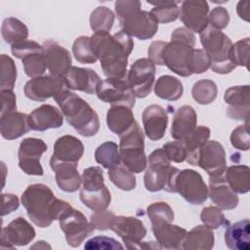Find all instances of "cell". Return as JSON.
<instances>
[{
  "instance_id": "34",
  "label": "cell",
  "mask_w": 250,
  "mask_h": 250,
  "mask_svg": "<svg viewBox=\"0 0 250 250\" xmlns=\"http://www.w3.org/2000/svg\"><path fill=\"white\" fill-rule=\"evenodd\" d=\"M210 137V129L206 126L196 127L187 138L183 140V143L187 149V162L190 165H197L199 152L206 141Z\"/></svg>"
},
{
  "instance_id": "26",
  "label": "cell",
  "mask_w": 250,
  "mask_h": 250,
  "mask_svg": "<svg viewBox=\"0 0 250 250\" xmlns=\"http://www.w3.org/2000/svg\"><path fill=\"white\" fill-rule=\"evenodd\" d=\"M66 87L86 94L96 93L98 84L101 82L100 75L91 68L71 66L64 75Z\"/></svg>"
},
{
  "instance_id": "21",
  "label": "cell",
  "mask_w": 250,
  "mask_h": 250,
  "mask_svg": "<svg viewBox=\"0 0 250 250\" xmlns=\"http://www.w3.org/2000/svg\"><path fill=\"white\" fill-rule=\"evenodd\" d=\"M35 235L34 228L25 219L16 218L1 230V248L27 245L34 239Z\"/></svg>"
},
{
  "instance_id": "47",
  "label": "cell",
  "mask_w": 250,
  "mask_h": 250,
  "mask_svg": "<svg viewBox=\"0 0 250 250\" xmlns=\"http://www.w3.org/2000/svg\"><path fill=\"white\" fill-rule=\"evenodd\" d=\"M231 146L239 150H248L250 147L249 121H245L243 125L236 127L230 134Z\"/></svg>"
},
{
  "instance_id": "56",
  "label": "cell",
  "mask_w": 250,
  "mask_h": 250,
  "mask_svg": "<svg viewBox=\"0 0 250 250\" xmlns=\"http://www.w3.org/2000/svg\"><path fill=\"white\" fill-rule=\"evenodd\" d=\"M166 43L167 42H164V41H152L151 44L149 45L147 50V55H148V59L154 64L163 65L161 61V54Z\"/></svg>"
},
{
  "instance_id": "14",
  "label": "cell",
  "mask_w": 250,
  "mask_h": 250,
  "mask_svg": "<svg viewBox=\"0 0 250 250\" xmlns=\"http://www.w3.org/2000/svg\"><path fill=\"white\" fill-rule=\"evenodd\" d=\"M96 95L104 103L111 105H126L132 108L136 97L125 78H106L101 80L96 89Z\"/></svg>"
},
{
  "instance_id": "4",
  "label": "cell",
  "mask_w": 250,
  "mask_h": 250,
  "mask_svg": "<svg viewBox=\"0 0 250 250\" xmlns=\"http://www.w3.org/2000/svg\"><path fill=\"white\" fill-rule=\"evenodd\" d=\"M121 30L129 36L140 40L152 38L158 29V21L147 11L142 10V3L138 0H118L115 2Z\"/></svg>"
},
{
  "instance_id": "32",
  "label": "cell",
  "mask_w": 250,
  "mask_h": 250,
  "mask_svg": "<svg viewBox=\"0 0 250 250\" xmlns=\"http://www.w3.org/2000/svg\"><path fill=\"white\" fill-rule=\"evenodd\" d=\"M250 222L248 219L228 224L225 230V242L231 250H249Z\"/></svg>"
},
{
  "instance_id": "38",
  "label": "cell",
  "mask_w": 250,
  "mask_h": 250,
  "mask_svg": "<svg viewBox=\"0 0 250 250\" xmlns=\"http://www.w3.org/2000/svg\"><path fill=\"white\" fill-rule=\"evenodd\" d=\"M1 34L4 41L13 46L27 39L28 28L20 20L10 17L3 21Z\"/></svg>"
},
{
  "instance_id": "6",
  "label": "cell",
  "mask_w": 250,
  "mask_h": 250,
  "mask_svg": "<svg viewBox=\"0 0 250 250\" xmlns=\"http://www.w3.org/2000/svg\"><path fill=\"white\" fill-rule=\"evenodd\" d=\"M195 44L193 32L186 27L176 28L171 35V41L162 50V64L180 76H190L189 62Z\"/></svg>"
},
{
  "instance_id": "48",
  "label": "cell",
  "mask_w": 250,
  "mask_h": 250,
  "mask_svg": "<svg viewBox=\"0 0 250 250\" xmlns=\"http://www.w3.org/2000/svg\"><path fill=\"white\" fill-rule=\"evenodd\" d=\"M211 60L206 52L202 49H193L190 62H189V71L191 74H200L207 71L210 68Z\"/></svg>"
},
{
  "instance_id": "29",
  "label": "cell",
  "mask_w": 250,
  "mask_h": 250,
  "mask_svg": "<svg viewBox=\"0 0 250 250\" xmlns=\"http://www.w3.org/2000/svg\"><path fill=\"white\" fill-rule=\"evenodd\" d=\"M50 166L55 172L59 188L65 192H74L82 184V177L78 173V163L60 162L50 160Z\"/></svg>"
},
{
  "instance_id": "46",
  "label": "cell",
  "mask_w": 250,
  "mask_h": 250,
  "mask_svg": "<svg viewBox=\"0 0 250 250\" xmlns=\"http://www.w3.org/2000/svg\"><path fill=\"white\" fill-rule=\"evenodd\" d=\"M200 220L203 225L211 229H217L229 224L221 209L216 206H207L203 208L200 213Z\"/></svg>"
},
{
  "instance_id": "20",
  "label": "cell",
  "mask_w": 250,
  "mask_h": 250,
  "mask_svg": "<svg viewBox=\"0 0 250 250\" xmlns=\"http://www.w3.org/2000/svg\"><path fill=\"white\" fill-rule=\"evenodd\" d=\"M227 115L234 120L249 121L250 110V88L249 85L232 86L226 90L224 95Z\"/></svg>"
},
{
  "instance_id": "16",
  "label": "cell",
  "mask_w": 250,
  "mask_h": 250,
  "mask_svg": "<svg viewBox=\"0 0 250 250\" xmlns=\"http://www.w3.org/2000/svg\"><path fill=\"white\" fill-rule=\"evenodd\" d=\"M47 148L46 143L38 138H26L21 141L18 151L20 168L27 175L42 176L44 171L40 159Z\"/></svg>"
},
{
  "instance_id": "41",
  "label": "cell",
  "mask_w": 250,
  "mask_h": 250,
  "mask_svg": "<svg viewBox=\"0 0 250 250\" xmlns=\"http://www.w3.org/2000/svg\"><path fill=\"white\" fill-rule=\"evenodd\" d=\"M148 4L153 5L150 13L157 20L158 23H168L175 21L180 17V8L177 2L174 1H147Z\"/></svg>"
},
{
  "instance_id": "53",
  "label": "cell",
  "mask_w": 250,
  "mask_h": 250,
  "mask_svg": "<svg viewBox=\"0 0 250 250\" xmlns=\"http://www.w3.org/2000/svg\"><path fill=\"white\" fill-rule=\"evenodd\" d=\"M115 215L113 212L108 210H102V211H96L94 214L90 217V222L94 226L95 229L99 230H106L110 229L111 223L114 219Z\"/></svg>"
},
{
  "instance_id": "12",
  "label": "cell",
  "mask_w": 250,
  "mask_h": 250,
  "mask_svg": "<svg viewBox=\"0 0 250 250\" xmlns=\"http://www.w3.org/2000/svg\"><path fill=\"white\" fill-rule=\"evenodd\" d=\"M59 222L66 242L71 247H78L95 229L84 214L72 208V206L62 214Z\"/></svg>"
},
{
  "instance_id": "7",
  "label": "cell",
  "mask_w": 250,
  "mask_h": 250,
  "mask_svg": "<svg viewBox=\"0 0 250 250\" xmlns=\"http://www.w3.org/2000/svg\"><path fill=\"white\" fill-rule=\"evenodd\" d=\"M203 50L211 60L210 68L216 73L227 74L231 72L237 65L232 58V42L220 29L209 23L199 33Z\"/></svg>"
},
{
  "instance_id": "19",
  "label": "cell",
  "mask_w": 250,
  "mask_h": 250,
  "mask_svg": "<svg viewBox=\"0 0 250 250\" xmlns=\"http://www.w3.org/2000/svg\"><path fill=\"white\" fill-rule=\"evenodd\" d=\"M197 166L202 168L210 178L224 176L227 170V160L222 144L214 140L206 141L200 149Z\"/></svg>"
},
{
  "instance_id": "36",
  "label": "cell",
  "mask_w": 250,
  "mask_h": 250,
  "mask_svg": "<svg viewBox=\"0 0 250 250\" xmlns=\"http://www.w3.org/2000/svg\"><path fill=\"white\" fill-rule=\"evenodd\" d=\"M250 169L247 165H232L227 168L225 179L235 193H246L250 189Z\"/></svg>"
},
{
  "instance_id": "22",
  "label": "cell",
  "mask_w": 250,
  "mask_h": 250,
  "mask_svg": "<svg viewBox=\"0 0 250 250\" xmlns=\"http://www.w3.org/2000/svg\"><path fill=\"white\" fill-rule=\"evenodd\" d=\"M209 6L206 1L188 0L182 3L180 18L185 27L191 32L200 33L208 25Z\"/></svg>"
},
{
  "instance_id": "23",
  "label": "cell",
  "mask_w": 250,
  "mask_h": 250,
  "mask_svg": "<svg viewBox=\"0 0 250 250\" xmlns=\"http://www.w3.org/2000/svg\"><path fill=\"white\" fill-rule=\"evenodd\" d=\"M43 47L46 65L50 74L63 78L71 67L70 53L54 40L45 41Z\"/></svg>"
},
{
  "instance_id": "27",
  "label": "cell",
  "mask_w": 250,
  "mask_h": 250,
  "mask_svg": "<svg viewBox=\"0 0 250 250\" xmlns=\"http://www.w3.org/2000/svg\"><path fill=\"white\" fill-rule=\"evenodd\" d=\"M208 195L221 210L234 209L239 202L237 194L230 188L225 176L210 178Z\"/></svg>"
},
{
  "instance_id": "18",
  "label": "cell",
  "mask_w": 250,
  "mask_h": 250,
  "mask_svg": "<svg viewBox=\"0 0 250 250\" xmlns=\"http://www.w3.org/2000/svg\"><path fill=\"white\" fill-rule=\"evenodd\" d=\"M110 229L122 239L128 249H140L142 240L146 234L144 223L135 217L115 216Z\"/></svg>"
},
{
  "instance_id": "35",
  "label": "cell",
  "mask_w": 250,
  "mask_h": 250,
  "mask_svg": "<svg viewBox=\"0 0 250 250\" xmlns=\"http://www.w3.org/2000/svg\"><path fill=\"white\" fill-rule=\"evenodd\" d=\"M214 232L205 225H199L187 232L183 242L185 249H212L214 246Z\"/></svg>"
},
{
  "instance_id": "2",
  "label": "cell",
  "mask_w": 250,
  "mask_h": 250,
  "mask_svg": "<svg viewBox=\"0 0 250 250\" xmlns=\"http://www.w3.org/2000/svg\"><path fill=\"white\" fill-rule=\"evenodd\" d=\"M21 204L28 218L39 228H48L71 207L66 201L55 197L52 189L44 184L29 185L21 194Z\"/></svg>"
},
{
  "instance_id": "39",
  "label": "cell",
  "mask_w": 250,
  "mask_h": 250,
  "mask_svg": "<svg viewBox=\"0 0 250 250\" xmlns=\"http://www.w3.org/2000/svg\"><path fill=\"white\" fill-rule=\"evenodd\" d=\"M95 160L105 169L119 165L121 158L117 144L114 142H105L100 145L95 151Z\"/></svg>"
},
{
  "instance_id": "5",
  "label": "cell",
  "mask_w": 250,
  "mask_h": 250,
  "mask_svg": "<svg viewBox=\"0 0 250 250\" xmlns=\"http://www.w3.org/2000/svg\"><path fill=\"white\" fill-rule=\"evenodd\" d=\"M146 214L156 241L165 249H179L187 234V229L173 225L174 212L166 202H154L147 206Z\"/></svg>"
},
{
  "instance_id": "42",
  "label": "cell",
  "mask_w": 250,
  "mask_h": 250,
  "mask_svg": "<svg viewBox=\"0 0 250 250\" xmlns=\"http://www.w3.org/2000/svg\"><path fill=\"white\" fill-rule=\"evenodd\" d=\"M218 94L216 83L210 79H201L195 82L191 89L193 100L200 104H208L215 101Z\"/></svg>"
},
{
  "instance_id": "54",
  "label": "cell",
  "mask_w": 250,
  "mask_h": 250,
  "mask_svg": "<svg viewBox=\"0 0 250 250\" xmlns=\"http://www.w3.org/2000/svg\"><path fill=\"white\" fill-rule=\"evenodd\" d=\"M1 94V112L0 116L17 111V100L13 90L0 91Z\"/></svg>"
},
{
  "instance_id": "52",
  "label": "cell",
  "mask_w": 250,
  "mask_h": 250,
  "mask_svg": "<svg viewBox=\"0 0 250 250\" xmlns=\"http://www.w3.org/2000/svg\"><path fill=\"white\" fill-rule=\"evenodd\" d=\"M229 21V15L226 8L218 6L209 12L208 22L211 26L217 29H224L228 26Z\"/></svg>"
},
{
  "instance_id": "13",
  "label": "cell",
  "mask_w": 250,
  "mask_h": 250,
  "mask_svg": "<svg viewBox=\"0 0 250 250\" xmlns=\"http://www.w3.org/2000/svg\"><path fill=\"white\" fill-rule=\"evenodd\" d=\"M175 189L185 200L193 205H200L208 197V188L201 175L192 169L180 171L175 180Z\"/></svg>"
},
{
  "instance_id": "17",
  "label": "cell",
  "mask_w": 250,
  "mask_h": 250,
  "mask_svg": "<svg viewBox=\"0 0 250 250\" xmlns=\"http://www.w3.org/2000/svg\"><path fill=\"white\" fill-rule=\"evenodd\" d=\"M64 78L52 74L31 78L24 85L23 91L26 98L35 102H45L49 98H55L66 89Z\"/></svg>"
},
{
  "instance_id": "37",
  "label": "cell",
  "mask_w": 250,
  "mask_h": 250,
  "mask_svg": "<svg viewBox=\"0 0 250 250\" xmlns=\"http://www.w3.org/2000/svg\"><path fill=\"white\" fill-rule=\"evenodd\" d=\"M184 92L182 82L171 75L160 76L154 84L155 95L163 100L177 101L179 100Z\"/></svg>"
},
{
  "instance_id": "55",
  "label": "cell",
  "mask_w": 250,
  "mask_h": 250,
  "mask_svg": "<svg viewBox=\"0 0 250 250\" xmlns=\"http://www.w3.org/2000/svg\"><path fill=\"white\" fill-rule=\"evenodd\" d=\"M20 206L19 198L12 193H2L1 216H5L16 211Z\"/></svg>"
},
{
  "instance_id": "11",
  "label": "cell",
  "mask_w": 250,
  "mask_h": 250,
  "mask_svg": "<svg viewBox=\"0 0 250 250\" xmlns=\"http://www.w3.org/2000/svg\"><path fill=\"white\" fill-rule=\"evenodd\" d=\"M12 54L21 59L25 74L31 78L42 76L47 65L43 45L33 41L24 40L11 46Z\"/></svg>"
},
{
  "instance_id": "9",
  "label": "cell",
  "mask_w": 250,
  "mask_h": 250,
  "mask_svg": "<svg viewBox=\"0 0 250 250\" xmlns=\"http://www.w3.org/2000/svg\"><path fill=\"white\" fill-rule=\"evenodd\" d=\"M83 187L79 197L81 202L93 211L105 210L111 201V195L104 185V173L101 167L91 166L82 173Z\"/></svg>"
},
{
  "instance_id": "51",
  "label": "cell",
  "mask_w": 250,
  "mask_h": 250,
  "mask_svg": "<svg viewBox=\"0 0 250 250\" xmlns=\"http://www.w3.org/2000/svg\"><path fill=\"white\" fill-rule=\"evenodd\" d=\"M163 149L165 150L170 161L182 163L187 158V149L183 141L168 142L163 145Z\"/></svg>"
},
{
  "instance_id": "33",
  "label": "cell",
  "mask_w": 250,
  "mask_h": 250,
  "mask_svg": "<svg viewBox=\"0 0 250 250\" xmlns=\"http://www.w3.org/2000/svg\"><path fill=\"white\" fill-rule=\"evenodd\" d=\"M135 121L132 109L126 105H111L106 112L107 127L118 136L125 133Z\"/></svg>"
},
{
  "instance_id": "10",
  "label": "cell",
  "mask_w": 250,
  "mask_h": 250,
  "mask_svg": "<svg viewBox=\"0 0 250 250\" xmlns=\"http://www.w3.org/2000/svg\"><path fill=\"white\" fill-rule=\"evenodd\" d=\"M119 154L121 162L133 173H141L147 166L145 153V136L138 122L119 136Z\"/></svg>"
},
{
  "instance_id": "57",
  "label": "cell",
  "mask_w": 250,
  "mask_h": 250,
  "mask_svg": "<svg viewBox=\"0 0 250 250\" xmlns=\"http://www.w3.org/2000/svg\"><path fill=\"white\" fill-rule=\"evenodd\" d=\"M249 6L250 1H239L236 6V12L240 19L249 21Z\"/></svg>"
},
{
  "instance_id": "44",
  "label": "cell",
  "mask_w": 250,
  "mask_h": 250,
  "mask_svg": "<svg viewBox=\"0 0 250 250\" xmlns=\"http://www.w3.org/2000/svg\"><path fill=\"white\" fill-rule=\"evenodd\" d=\"M0 91L13 90L18 74L14 60L2 54L0 57Z\"/></svg>"
},
{
  "instance_id": "8",
  "label": "cell",
  "mask_w": 250,
  "mask_h": 250,
  "mask_svg": "<svg viewBox=\"0 0 250 250\" xmlns=\"http://www.w3.org/2000/svg\"><path fill=\"white\" fill-rule=\"evenodd\" d=\"M170 162L163 147L154 149L148 155L147 168L144 176V184L148 191L164 189L168 192H176L175 180L180 170L171 166Z\"/></svg>"
},
{
  "instance_id": "28",
  "label": "cell",
  "mask_w": 250,
  "mask_h": 250,
  "mask_svg": "<svg viewBox=\"0 0 250 250\" xmlns=\"http://www.w3.org/2000/svg\"><path fill=\"white\" fill-rule=\"evenodd\" d=\"M84 153V145L74 136L64 135L54 144L52 161L78 163Z\"/></svg>"
},
{
  "instance_id": "31",
  "label": "cell",
  "mask_w": 250,
  "mask_h": 250,
  "mask_svg": "<svg viewBox=\"0 0 250 250\" xmlns=\"http://www.w3.org/2000/svg\"><path fill=\"white\" fill-rule=\"evenodd\" d=\"M30 130L28 115L15 111L4 116H0V133L6 140H15Z\"/></svg>"
},
{
  "instance_id": "40",
  "label": "cell",
  "mask_w": 250,
  "mask_h": 250,
  "mask_svg": "<svg viewBox=\"0 0 250 250\" xmlns=\"http://www.w3.org/2000/svg\"><path fill=\"white\" fill-rule=\"evenodd\" d=\"M108 178L110 182L118 188L130 191L136 188V177L123 163L108 169Z\"/></svg>"
},
{
  "instance_id": "45",
  "label": "cell",
  "mask_w": 250,
  "mask_h": 250,
  "mask_svg": "<svg viewBox=\"0 0 250 250\" xmlns=\"http://www.w3.org/2000/svg\"><path fill=\"white\" fill-rule=\"evenodd\" d=\"M72 53L80 63H95L98 61L89 36L77 37L72 45Z\"/></svg>"
},
{
  "instance_id": "30",
  "label": "cell",
  "mask_w": 250,
  "mask_h": 250,
  "mask_svg": "<svg viewBox=\"0 0 250 250\" xmlns=\"http://www.w3.org/2000/svg\"><path fill=\"white\" fill-rule=\"evenodd\" d=\"M196 112L190 105L180 106L173 118L171 127L172 138L176 141H183L196 128Z\"/></svg>"
},
{
  "instance_id": "58",
  "label": "cell",
  "mask_w": 250,
  "mask_h": 250,
  "mask_svg": "<svg viewBox=\"0 0 250 250\" xmlns=\"http://www.w3.org/2000/svg\"><path fill=\"white\" fill-rule=\"evenodd\" d=\"M36 247H39V248H51V246L50 245H48V244H45V241H37L36 242V244H34L32 247H30V248H36Z\"/></svg>"
},
{
  "instance_id": "15",
  "label": "cell",
  "mask_w": 250,
  "mask_h": 250,
  "mask_svg": "<svg viewBox=\"0 0 250 250\" xmlns=\"http://www.w3.org/2000/svg\"><path fill=\"white\" fill-rule=\"evenodd\" d=\"M155 76V64L147 58L136 60L130 66L127 81L136 98L150 94Z\"/></svg>"
},
{
  "instance_id": "49",
  "label": "cell",
  "mask_w": 250,
  "mask_h": 250,
  "mask_svg": "<svg viewBox=\"0 0 250 250\" xmlns=\"http://www.w3.org/2000/svg\"><path fill=\"white\" fill-rule=\"evenodd\" d=\"M84 248L87 250H102V249H109V250H116V249H123V246L114 238L107 237V236H95L86 241Z\"/></svg>"
},
{
  "instance_id": "25",
  "label": "cell",
  "mask_w": 250,
  "mask_h": 250,
  "mask_svg": "<svg viewBox=\"0 0 250 250\" xmlns=\"http://www.w3.org/2000/svg\"><path fill=\"white\" fill-rule=\"evenodd\" d=\"M28 122L31 130L43 132L60 128L63 122V114L52 104H42L29 113Z\"/></svg>"
},
{
  "instance_id": "1",
  "label": "cell",
  "mask_w": 250,
  "mask_h": 250,
  "mask_svg": "<svg viewBox=\"0 0 250 250\" xmlns=\"http://www.w3.org/2000/svg\"><path fill=\"white\" fill-rule=\"evenodd\" d=\"M90 39L104 74L107 78H124L128 57L134 48L132 37L122 30L112 35L109 32L97 31Z\"/></svg>"
},
{
  "instance_id": "43",
  "label": "cell",
  "mask_w": 250,
  "mask_h": 250,
  "mask_svg": "<svg viewBox=\"0 0 250 250\" xmlns=\"http://www.w3.org/2000/svg\"><path fill=\"white\" fill-rule=\"evenodd\" d=\"M114 23V14L105 6L97 7L90 16V26L94 32H109Z\"/></svg>"
},
{
  "instance_id": "50",
  "label": "cell",
  "mask_w": 250,
  "mask_h": 250,
  "mask_svg": "<svg viewBox=\"0 0 250 250\" xmlns=\"http://www.w3.org/2000/svg\"><path fill=\"white\" fill-rule=\"evenodd\" d=\"M250 39L248 37L237 41L232 45V58L236 65L245 66L248 68Z\"/></svg>"
},
{
  "instance_id": "3",
  "label": "cell",
  "mask_w": 250,
  "mask_h": 250,
  "mask_svg": "<svg viewBox=\"0 0 250 250\" xmlns=\"http://www.w3.org/2000/svg\"><path fill=\"white\" fill-rule=\"evenodd\" d=\"M54 100L59 104L67 122L83 137L95 136L100 129L98 113L78 95L67 88L57 95Z\"/></svg>"
},
{
  "instance_id": "24",
  "label": "cell",
  "mask_w": 250,
  "mask_h": 250,
  "mask_svg": "<svg viewBox=\"0 0 250 250\" xmlns=\"http://www.w3.org/2000/svg\"><path fill=\"white\" fill-rule=\"evenodd\" d=\"M142 121L146 137L151 141H158L165 135L168 125V114L159 104H150L145 108Z\"/></svg>"
}]
</instances>
